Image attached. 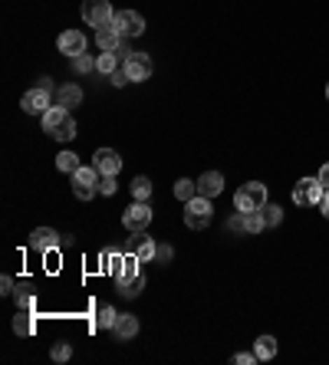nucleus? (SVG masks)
Listing matches in <instances>:
<instances>
[{
	"label": "nucleus",
	"mask_w": 329,
	"mask_h": 365,
	"mask_svg": "<svg viewBox=\"0 0 329 365\" xmlns=\"http://www.w3.org/2000/svg\"><path fill=\"white\" fill-rule=\"evenodd\" d=\"M43 132L56 142L73 139V135H76V122H73V116H69V109L66 106H50L46 109L43 112Z\"/></svg>",
	"instance_id": "1"
},
{
	"label": "nucleus",
	"mask_w": 329,
	"mask_h": 365,
	"mask_svg": "<svg viewBox=\"0 0 329 365\" xmlns=\"http://www.w3.org/2000/svg\"><path fill=\"white\" fill-rule=\"evenodd\" d=\"M263 205H267V184H260V181L241 184L237 194H234V211H241V214H253Z\"/></svg>",
	"instance_id": "2"
},
{
	"label": "nucleus",
	"mask_w": 329,
	"mask_h": 365,
	"mask_svg": "<svg viewBox=\"0 0 329 365\" xmlns=\"http://www.w3.org/2000/svg\"><path fill=\"white\" fill-rule=\"evenodd\" d=\"M211 217H214V207H211V198L204 194H195L191 201H185V224L191 230H204L211 224Z\"/></svg>",
	"instance_id": "3"
},
{
	"label": "nucleus",
	"mask_w": 329,
	"mask_h": 365,
	"mask_svg": "<svg viewBox=\"0 0 329 365\" xmlns=\"http://www.w3.org/2000/svg\"><path fill=\"white\" fill-rule=\"evenodd\" d=\"M69 178H73V194H76L79 201H92V198H96V191H99V178H102V174H99L92 165H89V168L83 165V168H79V172H73Z\"/></svg>",
	"instance_id": "4"
},
{
	"label": "nucleus",
	"mask_w": 329,
	"mask_h": 365,
	"mask_svg": "<svg viewBox=\"0 0 329 365\" xmlns=\"http://www.w3.org/2000/svg\"><path fill=\"white\" fill-rule=\"evenodd\" d=\"M323 194H326V188L319 184V178H300V181L293 184V205L313 207L323 201Z\"/></svg>",
	"instance_id": "5"
},
{
	"label": "nucleus",
	"mask_w": 329,
	"mask_h": 365,
	"mask_svg": "<svg viewBox=\"0 0 329 365\" xmlns=\"http://www.w3.org/2000/svg\"><path fill=\"white\" fill-rule=\"evenodd\" d=\"M122 224H125V230H132V234H142L145 227L152 224V207H148V201H135V205L125 207Z\"/></svg>",
	"instance_id": "6"
},
{
	"label": "nucleus",
	"mask_w": 329,
	"mask_h": 365,
	"mask_svg": "<svg viewBox=\"0 0 329 365\" xmlns=\"http://www.w3.org/2000/svg\"><path fill=\"white\" fill-rule=\"evenodd\" d=\"M112 17H115V11H112L109 0H86L83 4V20L89 23V27H106V23H112Z\"/></svg>",
	"instance_id": "7"
},
{
	"label": "nucleus",
	"mask_w": 329,
	"mask_h": 365,
	"mask_svg": "<svg viewBox=\"0 0 329 365\" xmlns=\"http://www.w3.org/2000/svg\"><path fill=\"white\" fill-rule=\"evenodd\" d=\"M125 76H129V83H145V79H152V56L148 53H132L125 63H122Z\"/></svg>",
	"instance_id": "8"
},
{
	"label": "nucleus",
	"mask_w": 329,
	"mask_h": 365,
	"mask_svg": "<svg viewBox=\"0 0 329 365\" xmlns=\"http://www.w3.org/2000/svg\"><path fill=\"white\" fill-rule=\"evenodd\" d=\"M139 263H142V260L135 257V254H129V250H125L122 257H115V260H112L109 273H112V277H115V287H119V283H129L132 277H139Z\"/></svg>",
	"instance_id": "9"
},
{
	"label": "nucleus",
	"mask_w": 329,
	"mask_h": 365,
	"mask_svg": "<svg viewBox=\"0 0 329 365\" xmlns=\"http://www.w3.org/2000/svg\"><path fill=\"white\" fill-rule=\"evenodd\" d=\"M112 27H115L122 36H139V33L145 30V20H142V13H135V11H115Z\"/></svg>",
	"instance_id": "10"
},
{
	"label": "nucleus",
	"mask_w": 329,
	"mask_h": 365,
	"mask_svg": "<svg viewBox=\"0 0 329 365\" xmlns=\"http://www.w3.org/2000/svg\"><path fill=\"white\" fill-rule=\"evenodd\" d=\"M125 250H129V254H135V257L142 260V263H152L155 254H158V244H155L152 237H148V234L142 230V234H135V237H132V240H129V247H125Z\"/></svg>",
	"instance_id": "11"
},
{
	"label": "nucleus",
	"mask_w": 329,
	"mask_h": 365,
	"mask_svg": "<svg viewBox=\"0 0 329 365\" xmlns=\"http://www.w3.org/2000/svg\"><path fill=\"white\" fill-rule=\"evenodd\" d=\"M92 168H96L99 174H119L122 168V158L115 149H99L96 155H92Z\"/></svg>",
	"instance_id": "12"
},
{
	"label": "nucleus",
	"mask_w": 329,
	"mask_h": 365,
	"mask_svg": "<svg viewBox=\"0 0 329 365\" xmlns=\"http://www.w3.org/2000/svg\"><path fill=\"white\" fill-rule=\"evenodd\" d=\"M56 46H59V53H66L69 60H73V56L86 53V36H83L79 30H66V33H59Z\"/></svg>",
	"instance_id": "13"
},
{
	"label": "nucleus",
	"mask_w": 329,
	"mask_h": 365,
	"mask_svg": "<svg viewBox=\"0 0 329 365\" xmlns=\"http://www.w3.org/2000/svg\"><path fill=\"white\" fill-rule=\"evenodd\" d=\"M23 112H27V116H43L46 112V106H50V92H46V89H30V92H27V96H23Z\"/></svg>",
	"instance_id": "14"
},
{
	"label": "nucleus",
	"mask_w": 329,
	"mask_h": 365,
	"mask_svg": "<svg viewBox=\"0 0 329 365\" xmlns=\"http://www.w3.org/2000/svg\"><path fill=\"white\" fill-rule=\"evenodd\" d=\"M122 40H125V36H122L112 23H106V27H99V30H96V43H99L102 53H115V50L122 46Z\"/></svg>",
	"instance_id": "15"
},
{
	"label": "nucleus",
	"mask_w": 329,
	"mask_h": 365,
	"mask_svg": "<svg viewBox=\"0 0 329 365\" xmlns=\"http://www.w3.org/2000/svg\"><path fill=\"white\" fill-rule=\"evenodd\" d=\"M30 247L33 250H56L59 247V234H56L53 227H36V230H33L30 234Z\"/></svg>",
	"instance_id": "16"
},
{
	"label": "nucleus",
	"mask_w": 329,
	"mask_h": 365,
	"mask_svg": "<svg viewBox=\"0 0 329 365\" xmlns=\"http://www.w3.org/2000/svg\"><path fill=\"white\" fill-rule=\"evenodd\" d=\"M224 191V174L220 172H204L197 178V194H204V198H218Z\"/></svg>",
	"instance_id": "17"
},
{
	"label": "nucleus",
	"mask_w": 329,
	"mask_h": 365,
	"mask_svg": "<svg viewBox=\"0 0 329 365\" xmlns=\"http://www.w3.org/2000/svg\"><path fill=\"white\" fill-rule=\"evenodd\" d=\"M112 333H115L119 343H125V339H132V336H139V319L129 316V312H125V316L119 312V319H115V326H112Z\"/></svg>",
	"instance_id": "18"
},
{
	"label": "nucleus",
	"mask_w": 329,
	"mask_h": 365,
	"mask_svg": "<svg viewBox=\"0 0 329 365\" xmlns=\"http://www.w3.org/2000/svg\"><path fill=\"white\" fill-rule=\"evenodd\" d=\"M253 355H257V362L274 359V355H276V339H274V336H260V339L253 343Z\"/></svg>",
	"instance_id": "19"
},
{
	"label": "nucleus",
	"mask_w": 329,
	"mask_h": 365,
	"mask_svg": "<svg viewBox=\"0 0 329 365\" xmlns=\"http://www.w3.org/2000/svg\"><path fill=\"white\" fill-rule=\"evenodd\" d=\"M13 296H17V306H20V310H27V312L36 310V296H33L30 283H17V290H13Z\"/></svg>",
	"instance_id": "20"
},
{
	"label": "nucleus",
	"mask_w": 329,
	"mask_h": 365,
	"mask_svg": "<svg viewBox=\"0 0 329 365\" xmlns=\"http://www.w3.org/2000/svg\"><path fill=\"white\" fill-rule=\"evenodd\" d=\"M56 168H59V172H66V174H73V172H79L83 165H79L76 151H59V155H56Z\"/></svg>",
	"instance_id": "21"
},
{
	"label": "nucleus",
	"mask_w": 329,
	"mask_h": 365,
	"mask_svg": "<svg viewBox=\"0 0 329 365\" xmlns=\"http://www.w3.org/2000/svg\"><path fill=\"white\" fill-rule=\"evenodd\" d=\"M33 312H27V310H20L17 316H13V333L17 336H33Z\"/></svg>",
	"instance_id": "22"
},
{
	"label": "nucleus",
	"mask_w": 329,
	"mask_h": 365,
	"mask_svg": "<svg viewBox=\"0 0 329 365\" xmlns=\"http://www.w3.org/2000/svg\"><path fill=\"white\" fill-rule=\"evenodd\" d=\"M79 102H83V89L76 86V83H69V86H63L59 89V106H79Z\"/></svg>",
	"instance_id": "23"
},
{
	"label": "nucleus",
	"mask_w": 329,
	"mask_h": 365,
	"mask_svg": "<svg viewBox=\"0 0 329 365\" xmlns=\"http://www.w3.org/2000/svg\"><path fill=\"white\" fill-rule=\"evenodd\" d=\"M197 194V181H191V178H178L175 181V198L178 201H191Z\"/></svg>",
	"instance_id": "24"
},
{
	"label": "nucleus",
	"mask_w": 329,
	"mask_h": 365,
	"mask_svg": "<svg viewBox=\"0 0 329 365\" xmlns=\"http://www.w3.org/2000/svg\"><path fill=\"white\" fill-rule=\"evenodd\" d=\"M132 198H135V201H148V198H152V181H148L145 174H139V178L132 181Z\"/></svg>",
	"instance_id": "25"
},
{
	"label": "nucleus",
	"mask_w": 329,
	"mask_h": 365,
	"mask_svg": "<svg viewBox=\"0 0 329 365\" xmlns=\"http://www.w3.org/2000/svg\"><path fill=\"white\" fill-rule=\"evenodd\" d=\"M119 66H122V60L115 53H99V60H96V69L99 73H106V76H112Z\"/></svg>",
	"instance_id": "26"
},
{
	"label": "nucleus",
	"mask_w": 329,
	"mask_h": 365,
	"mask_svg": "<svg viewBox=\"0 0 329 365\" xmlns=\"http://www.w3.org/2000/svg\"><path fill=\"white\" fill-rule=\"evenodd\" d=\"M260 214H263V224H267V227H276L280 221H284V207H280V205H270V201H267V205L260 207Z\"/></svg>",
	"instance_id": "27"
},
{
	"label": "nucleus",
	"mask_w": 329,
	"mask_h": 365,
	"mask_svg": "<svg viewBox=\"0 0 329 365\" xmlns=\"http://www.w3.org/2000/svg\"><path fill=\"white\" fill-rule=\"evenodd\" d=\"M115 290H119L122 296H129V300H132V296H139V293L145 290V277H142V273H139V277H132L129 283H119Z\"/></svg>",
	"instance_id": "28"
},
{
	"label": "nucleus",
	"mask_w": 329,
	"mask_h": 365,
	"mask_svg": "<svg viewBox=\"0 0 329 365\" xmlns=\"http://www.w3.org/2000/svg\"><path fill=\"white\" fill-rule=\"evenodd\" d=\"M115 319H119V312L112 310V306H99V312H96V326H99V329H112Z\"/></svg>",
	"instance_id": "29"
},
{
	"label": "nucleus",
	"mask_w": 329,
	"mask_h": 365,
	"mask_svg": "<svg viewBox=\"0 0 329 365\" xmlns=\"http://www.w3.org/2000/svg\"><path fill=\"white\" fill-rule=\"evenodd\" d=\"M263 214L260 211H253V214H244V234H260L263 230Z\"/></svg>",
	"instance_id": "30"
},
{
	"label": "nucleus",
	"mask_w": 329,
	"mask_h": 365,
	"mask_svg": "<svg viewBox=\"0 0 329 365\" xmlns=\"http://www.w3.org/2000/svg\"><path fill=\"white\" fill-rule=\"evenodd\" d=\"M73 69H76V73H92V69H96V60L89 53H79V56H73Z\"/></svg>",
	"instance_id": "31"
},
{
	"label": "nucleus",
	"mask_w": 329,
	"mask_h": 365,
	"mask_svg": "<svg viewBox=\"0 0 329 365\" xmlns=\"http://www.w3.org/2000/svg\"><path fill=\"white\" fill-rule=\"evenodd\" d=\"M115 191H119V181H115V174H102V178H99V194L112 198Z\"/></svg>",
	"instance_id": "32"
},
{
	"label": "nucleus",
	"mask_w": 329,
	"mask_h": 365,
	"mask_svg": "<svg viewBox=\"0 0 329 365\" xmlns=\"http://www.w3.org/2000/svg\"><path fill=\"white\" fill-rule=\"evenodd\" d=\"M50 355H53V362H69V355H73V345H69V343H56L53 349H50Z\"/></svg>",
	"instance_id": "33"
},
{
	"label": "nucleus",
	"mask_w": 329,
	"mask_h": 365,
	"mask_svg": "<svg viewBox=\"0 0 329 365\" xmlns=\"http://www.w3.org/2000/svg\"><path fill=\"white\" fill-rule=\"evenodd\" d=\"M122 254H125V250H122V247H106V250H102V257H99V263H102V267L109 270V267H112V260H115V257H122Z\"/></svg>",
	"instance_id": "34"
},
{
	"label": "nucleus",
	"mask_w": 329,
	"mask_h": 365,
	"mask_svg": "<svg viewBox=\"0 0 329 365\" xmlns=\"http://www.w3.org/2000/svg\"><path fill=\"white\" fill-rule=\"evenodd\" d=\"M227 230L230 234H244V214L241 211H234V217L227 221Z\"/></svg>",
	"instance_id": "35"
},
{
	"label": "nucleus",
	"mask_w": 329,
	"mask_h": 365,
	"mask_svg": "<svg viewBox=\"0 0 329 365\" xmlns=\"http://www.w3.org/2000/svg\"><path fill=\"white\" fill-rule=\"evenodd\" d=\"M253 362H257V355L253 352H237L234 355V365H253Z\"/></svg>",
	"instance_id": "36"
},
{
	"label": "nucleus",
	"mask_w": 329,
	"mask_h": 365,
	"mask_svg": "<svg viewBox=\"0 0 329 365\" xmlns=\"http://www.w3.org/2000/svg\"><path fill=\"white\" fill-rule=\"evenodd\" d=\"M125 83H129V76H125V69H115V73H112V86H125Z\"/></svg>",
	"instance_id": "37"
},
{
	"label": "nucleus",
	"mask_w": 329,
	"mask_h": 365,
	"mask_svg": "<svg viewBox=\"0 0 329 365\" xmlns=\"http://www.w3.org/2000/svg\"><path fill=\"white\" fill-rule=\"evenodd\" d=\"M0 287H4L0 293H7V296H10V293L17 290V283H13V277H0Z\"/></svg>",
	"instance_id": "38"
},
{
	"label": "nucleus",
	"mask_w": 329,
	"mask_h": 365,
	"mask_svg": "<svg viewBox=\"0 0 329 365\" xmlns=\"http://www.w3.org/2000/svg\"><path fill=\"white\" fill-rule=\"evenodd\" d=\"M155 260H158V263H168V260H172V247H158Z\"/></svg>",
	"instance_id": "39"
},
{
	"label": "nucleus",
	"mask_w": 329,
	"mask_h": 365,
	"mask_svg": "<svg viewBox=\"0 0 329 365\" xmlns=\"http://www.w3.org/2000/svg\"><path fill=\"white\" fill-rule=\"evenodd\" d=\"M316 178H319V184H323V188H326V191H329V165H323V168H319V174H316Z\"/></svg>",
	"instance_id": "40"
},
{
	"label": "nucleus",
	"mask_w": 329,
	"mask_h": 365,
	"mask_svg": "<svg viewBox=\"0 0 329 365\" xmlns=\"http://www.w3.org/2000/svg\"><path fill=\"white\" fill-rule=\"evenodd\" d=\"M132 53H135V50H129V46H125V43H122V46H119V50H115V56H119L122 63H125V60H129V56H132Z\"/></svg>",
	"instance_id": "41"
},
{
	"label": "nucleus",
	"mask_w": 329,
	"mask_h": 365,
	"mask_svg": "<svg viewBox=\"0 0 329 365\" xmlns=\"http://www.w3.org/2000/svg\"><path fill=\"white\" fill-rule=\"evenodd\" d=\"M319 207H323V214H326V221H329V191L323 194V201H319Z\"/></svg>",
	"instance_id": "42"
},
{
	"label": "nucleus",
	"mask_w": 329,
	"mask_h": 365,
	"mask_svg": "<svg viewBox=\"0 0 329 365\" xmlns=\"http://www.w3.org/2000/svg\"><path fill=\"white\" fill-rule=\"evenodd\" d=\"M326 99H329V86H326Z\"/></svg>",
	"instance_id": "43"
}]
</instances>
